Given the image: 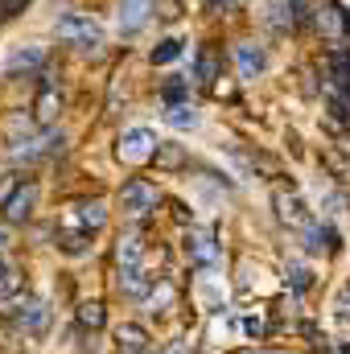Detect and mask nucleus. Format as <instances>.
I'll list each match as a JSON object with an SVG mask.
<instances>
[{
    "mask_svg": "<svg viewBox=\"0 0 350 354\" xmlns=\"http://www.w3.org/2000/svg\"><path fill=\"white\" fill-rule=\"evenodd\" d=\"M107 223V206L103 198H83V202H71L62 214H58V243L66 256H83L95 239V231Z\"/></svg>",
    "mask_w": 350,
    "mask_h": 354,
    "instance_id": "1",
    "label": "nucleus"
},
{
    "mask_svg": "<svg viewBox=\"0 0 350 354\" xmlns=\"http://www.w3.org/2000/svg\"><path fill=\"white\" fill-rule=\"evenodd\" d=\"M157 202H161V189H157L149 177H132V181H124V189H120V210H124L132 223L149 218V214L157 210Z\"/></svg>",
    "mask_w": 350,
    "mask_h": 354,
    "instance_id": "2",
    "label": "nucleus"
},
{
    "mask_svg": "<svg viewBox=\"0 0 350 354\" xmlns=\"http://www.w3.org/2000/svg\"><path fill=\"white\" fill-rule=\"evenodd\" d=\"M157 136L149 132V128H128L124 136H120V145H116V157L124 161V165H145V161H153L157 157Z\"/></svg>",
    "mask_w": 350,
    "mask_h": 354,
    "instance_id": "3",
    "label": "nucleus"
},
{
    "mask_svg": "<svg viewBox=\"0 0 350 354\" xmlns=\"http://www.w3.org/2000/svg\"><path fill=\"white\" fill-rule=\"evenodd\" d=\"M58 37H62L66 46H79V50H95V46L103 41L99 25H95L91 17H79V12H71V17L58 21Z\"/></svg>",
    "mask_w": 350,
    "mask_h": 354,
    "instance_id": "4",
    "label": "nucleus"
},
{
    "mask_svg": "<svg viewBox=\"0 0 350 354\" xmlns=\"http://www.w3.org/2000/svg\"><path fill=\"white\" fill-rule=\"evenodd\" d=\"M185 252H190V264L202 268V272H214L219 260H223V248L214 243V231H190Z\"/></svg>",
    "mask_w": 350,
    "mask_h": 354,
    "instance_id": "5",
    "label": "nucleus"
},
{
    "mask_svg": "<svg viewBox=\"0 0 350 354\" xmlns=\"http://www.w3.org/2000/svg\"><path fill=\"white\" fill-rule=\"evenodd\" d=\"M33 206H37V181H21L12 189V198L4 202V218L8 223H25L33 214Z\"/></svg>",
    "mask_w": 350,
    "mask_h": 354,
    "instance_id": "6",
    "label": "nucleus"
},
{
    "mask_svg": "<svg viewBox=\"0 0 350 354\" xmlns=\"http://www.w3.org/2000/svg\"><path fill=\"white\" fill-rule=\"evenodd\" d=\"M317 25L326 29V37H330L334 46H342V41H347V33H350V17L338 8V4H330V0H322V4H317Z\"/></svg>",
    "mask_w": 350,
    "mask_h": 354,
    "instance_id": "7",
    "label": "nucleus"
},
{
    "mask_svg": "<svg viewBox=\"0 0 350 354\" xmlns=\"http://www.w3.org/2000/svg\"><path fill=\"white\" fill-rule=\"evenodd\" d=\"M12 322H17L21 330H29V334H42L46 322H50V309H46L42 301H25V305L12 309Z\"/></svg>",
    "mask_w": 350,
    "mask_h": 354,
    "instance_id": "8",
    "label": "nucleus"
},
{
    "mask_svg": "<svg viewBox=\"0 0 350 354\" xmlns=\"http://www.w3.org/2000/svg\"><path fill=\"white\" fill-rule=\"evenodd\" d=\"M116 351H120V354H145V351H149V334H145L140 326H132V322H128V326H120V330H116Z\"/></svg>",
    "mask_w": 350,
    "mask_h": 354,
    "instance_id": "9",
    "label": "nucleus"
},
{
    "mask_svg": "<svg viewBox=\"0 0 350 354\" xmlns=\"http://www.w3.org/2000/svg\"><path fill=\"white\" fill-rule=\"evenodd\" d=\"M149 12H153V0H124V8H120V29H124V33H136V29L149 21Z\"/></svg>",
    "mask_w": 350,
    "mask_h": 354,
    "instance_id": "10",
    "label": "nucleus"
},
{
    "mask_svg": "<svg viewBox=\"0 0 350 354\" xmlns=\"http://www.w3.org/2000/svg\"><path fill=\"white\" fill-rule=\"evenodd\" d=\"M276 206H280V218L284 223H293V227H309V214H305V206H301V198H284V194H276Z\"/></svg>",
    "mask_w": 350,
    "mask_h": 354,
    "instance_id": "11",
    "label": "nucleus"
},
{
    "mask_svg": "<svg viewBox=\"0 0 350 354\" xmlns=\"http://www.w3.org/2000/svg\"><path fill=\"white\" fill-rule=\"evenodd\" d=\"M165 124H169V128H194V124H198V111H194L190 103H169Z\"/></svg>",
    "mask_w": 350,
    "mask_h": 354,
    "instance_id": "12",
    "label": "nucleus"
},
{
    "mask_svg": "<svg viewBox=\"0 0 350 354\" xmlns=\"http://www.w3.org/2000/svg\"><path fill=\"white\" fill-rule=\"evenodd\" d=\"M239 71H243V79H252L256 71H264V54L256 46H239Z\"/></svg>",
    "mask_w": 350,
    "mask_h": 354,
    "instance_id": "13",
    "label": "nucleus"
},
{
    "mask_svg": "<svg viewBox=\"0 0 350 354\" xmlns=\"http://www.w3.org/2000/svg\"><path fill=\"white\" fill-rule=\"evenodd\" d=\"M54 111H58V91H54V83H42V95H37V115H42V120H54Z\"/></svg>",
    "mask_w": 350,
    "mask_h": 354,
    "instance_id": "14",
    "label": "nucleus"
},
{
    "mask_svg": "<svg viewBox=\"0 0 350 354\" xmlns=\"http://www.w3.org/2000/svg\"><path fill=\"white\" fill-rule=\"evenodd\" d=\"M17 288H21V276H17V268L0 256V301H4V297H12Z\"/></svg>",
    "mask_w": 350,
    "mask_h": 354,
    "instance_id": "15",
    "label": "nucleus"
},
{
    "mask_svg": "<svg viewBox=\"0 0 350 354\" xmlns=\"http://www.w3.org/2000/svg\"><path fill=\"white\" fill-rule=\"evenodd\" d=\"M46 62V54L37 50V46H29V50H17L12 58H8V71H21V66H42Z\"/></svg>",
    "mask_w": 350,
    "mask_h": 354,
    "instance_id": "16",
    "label": "nucleus"
},
{
    "mask_svg": "<svg viewBox=\"0 0 350 354\" xmlns=\"http://www.w3.org/2000/svg\"><path fill=\"white\" fill-rule=\"evenodd\" d=\"M214 71H219L214 50H202V54H198V83H214Z\"/></svg>",
    "mask_w": 350,
    "mask_h": 354,
    "instance_id": "17",
    "label": "nucleus"
},
{
    "mask_svg": "<svg viewBox=\"0 0 350 354\" xmlns=\"http://www.w3.org/2000/svg\"><path fill=\"white\" fill-rule=\"evenodd\" d=\"M177 54H181V41H177V37H169V41H161V46L153 50V62H157V66H165V62H174Z\"/></svg>",
    "mask_w": 350,
    "mask_h": 354,
    "instance_id": "18",
    "label": "nucleus"
},
{
    "mask_svg": "<svg viewBox=\"0 0 350 354\" xmlns=\"http://www.w3.org/2000/svg\"><path fill=\"white\" fill-rule=\"evenodd\" d=\"M79 322H83L87 330H99V326H103V305H99V301L83 305V309H79Z\"/></svg>",
    "mask_w": 350,
    "mask_h": 354,
    "instance_id": "19",
    "label": "nucleus"
},
{
    "mask_svg": "<svg viewBox=\"0 0 350 354\" xmlns=\"http://www.w3.org/2000/svg\"><path fill=\"white\" fill-rule=\"evenodd\" d=\"M153 161H157V165H165V169H174V165H181L185 157H181V149H177V145H161Z\"/></svg>",
    "mask_w": 350,
    "mask_h": 354,
    "instance_id": "20",
    "label": "nucleus"
},
{
    "mask_svg": "<svg viewBox=\"0 0 350 354\" xmlns=\"http://www.w3.org/2000/svg\"><path fill=\"white\" fill-rule=\"evenodd\" d=\"M288 276H293V288H297V292L309 288V268L305 264H288Z\"/></svg>",
    "mask_w": 350,
    "mask_h": 354,
    "instance_id": "21",
    "label": "nucleus"
},
{
    "mask_svg": "<svg viewBox=\"0 0 350 354\" xmlns=\"http://www.w3.org/2000/svg\"><path fill=\"white\" fill-rule=\"evenodd\" d=\"M181 95H185V83H169V87H165V99H169V103H177Z\"/></svg>",
    "mask_w": 350,
    "mask_h": 354,
    "instance_id": "22",
    "label": "nucleus"
},
{
    "mask_svg": "<svg viewBox=\"0 0 350 354\" xmlns=\"http://www.w3.org/2000/svg\"><path fill=\"white\" fill-rule=\"evenodd\" d=\"M338 309H342V317H350V284L342 288V297H338Z\"/></svg>",
    "mask_w": 350,
    "mask_h": 354,
    "instance_id": "23",
    "label": "nucleus"
},
{
    "mask_svg": "<svg viewBox=\"0 0 350 354\" xmlns=\"http://www.w3.org/2000/svg\"><path fill=\"white\" fill-rule=\"evenodd\" d=\"M12 4H21V0H0V12L8 17V12H12Z\"/></svg>",
    "mask_w": 350,
    "mask_h": 354,
    "instance_id": "24",
    "label": "nucleus"
},
{
    "mask_svg": "<svg viewBox=\"0 0 350 354\" xmlns=\"http://www.w3.org/2000/svg\"><path fill=\"white\" fill-rule=\"evenodd\" d=\"M4 248H8V231L0 227V256H4Z\"/></svg>",
    "mask_w": 350,
    "mask_h": 354,
    "instance_id": "25",
    "label": "nucleus"
},
{
    "mask_svg": "<svg viewBox=\"0 0 350 354\" xmlns=\"http://www.w3.org/2000/svg\"><path fill=\"white\" fill-rule=\"evenodd\" d=\"M206 8H223V4H231V0H202Z\"/></svg>",
    "mask_w": 350,
    "mask_h": 354,
    "instance_id": "26",
    "label": "nucleus"
}]
</instances>
